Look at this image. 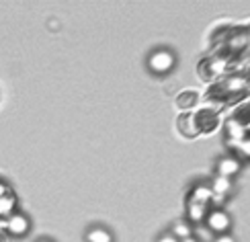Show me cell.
<instances>
[{"mask_svg": "<svg viewBox=\"0 0 250 242\" xmlns=\"http://www.w3.org/2000/svg\"><path fill=\"white\" fill-rule=\"evenodd\" d=\"M174 64H176L174 54H172V51H168V49H156V51H152L150 58H148V68L154 72V74H158V76L168 74V72L174 68Z\"/></svg>", "mask_w": 250, "mask_h": 242, "instance_id": "cell-1", "label": "cell"}, {"mask_svg": "<svg viewBox=\"0 0 250 242\" xmlns=\"http://www.w3.org/2000/svg\"><path fill=\"white\" fill-rule=\"evenodd\" d=\"M207 226H209V230H213V232L220 236V234H228L232 228V218L228 216V212H224V209H213V212H207V218H205Z\"/></svg>", "mask_w": 250, "mask_h": 242, "instance_id": "cell-2", "label": "cell"}, {"mask_svg": "<svg viewBox=\"0 0 250 242\" xmlns=\"http://www.w3.org/2000/svg\"><path fill=\"white\" fill-rule=\"evenodd\" d=\"M29 228H31L29 218L25 214H21V212L10 214L8 220H6V232L10 236H25L29 232Z\"/></svg>", "mask_w": 250, "mask_h": 242, "instance_id": "cell-3", "label": "cell"}, {"mask_svg": "<svg viewBox=\"0 0 250 242\" xmlns=\"http://www.w3.org/2000/svg\"><path fill=\"white\" fill-rule=\"evenodd\" d=\"M238 173H240V160H238V158H232V156H224V158L217 160V176L232 178Z\"/></svg>", "mask_w": 250, "mask_h": 242, "instance_id": "cell-4", "label": "cell"}, {"mask_svg": "<svg viewBox=\"0 0 250 242\" xmlns=\"http://www.w3.org/2000/svg\"><path fill=\"white\" fill-rule=\"evenodd\" d=\"M187 218H189V224L203 222L207 218V205L197 203V201H189V205H187Z\"/></svg>", "mask_w": 250, "mask_h": 242, "instance_id": "cell-5", "label": "cell"}, {"mask_svg": "<svg viewBox=\"0 0 250 242\" xmlns=\"http://www.w3.org/2000/svg\"><path fill=\"white\" fill-rule=\"evenodd\" d=\"M211 191H213V195L228 197V195L232 193V178L215 176V178H213V185H211Z\"/></svg>", "mask_w": 250, "mask_h": 242, "instance_id": "cell-6", "label": "cell"}, {"mask_svg": "<svg viewBox=\"0 0 250 242\" xmlns=\"http://www.w3.org/2000/svg\"><path fill=\"white\" fill-rule=\"evenodd\" d=\"M213 199V191L209 187H205V185H197L193 189V193H191V201H197V203H203L207 205Z\"/></svg>", "mask_w": 250, "mask_h": 242, "instance_id": "cell-7", "label": "cell"}, {"mask_svg": "<svg viewBox=\"0 0 250 242\" xmlns=\"http://www.w3.org/2000/svg\"><path fill=\"white\" fill-rule=\"evenodd\" d=\"M86 242H113V234L107 228H90L86 232Z\"/></svg>", "mask_w": 250, "mask_h": 242, "instance_id": "cell-8", "label": "cell"}, {"mask_svg": "<svg viewBox=\"0 0 250 242\" xmlns=\"http://www.w3.org/2000/svg\"><path fill=\"white\" fill-rule=\"evenodd\" d=\"M170 234H172L176 240H185V238L193 236V226H191L189 222H185V220H181V222H174Z\"/></svg>", "mask_w": 250, "mask_h": 242, "instance_id": "cell-9", "label": "cell"}, {"mask_svg": "<svg viewBox=\"0 0 250 242\" xmlns=\"http://www.w3.org/2000/svg\"><path fill=\"white\" fill-rule=\"evenodd\" d=\"M10 214H15V197L6 195L0 199V216H10Z\"/></svg>", "mask_w": 250, "mask_h": 242, "instance_id": "cell-10", "label": "cell"}, {"mask_svg": "<svg viewBox=\"0 0 250 242\" xmlns=\"http://www.w3.org/2000/svg\"><path fill=\"white\" fill-rule=\"evenodd\" d=\"M238 150H240L242 156L250 158V140H242V142H240V148H238Z\"/></svg>", "mask_w": 250, "mask_h": 242, "instance_id": "cell-11", "label": "cell"}, {"mask_svg": "<svg viewBox=\"0 0 250 242\" xmlns=\"http://www.w3.org/2000/svg\"><path fill=\"white\" fill-rule=\"evenodd\" d=\"M213 242H236V238L234 236H230V234H220Z\"/></svg>", "mask_w": 250, "mask_h": 242, "instance_id": "cell-12", "label": "cell"}, {"mask_svg": "<svg viewBox=\"0 0 250 242\" xmlns=\"http://www.w3.org/2000/svg\"><path fill=\"white\" fill-rule=\"evenodd\" d=\"M156 242H179V240H176L172 234H164V236H160V238L156 240Z\"/></svg>", "mask_w": 250, "mask_h": 242, "instance_id": "cell-13", "label": "cell"}, {"mask_svg": "<svg viewBox=\"0 0 250 242\" xmlns=\"http://www.w3.org/2000/svg\"><path fill=\"white\" fill-rule=\"evenodd\" d=\"M230 128H234V130H232V135H234V138H242V135H244V133L238 132V128H240V125H238V123H232Z\"/></svg>", "mask_w": 250, "mask_h": 242, "instance_id": "cell-14", "label": "cell"}, {"mask_svg": "<svg viewBox=\"0 0 250 242\" xmlns=\"http://www.w3.org/2000/svg\"><path fill=\"white\" fill-rule=\"evenodd\" d=\"M179 242H199V240H197L195 236H189V238H185V240H179Z\"/></svg>", "mask_w": 250, "mask_h": 242, "instance_id": "cell-15", "label": "cell"}, {"mask_svg": "<svg viewBox=\"0 0 250 242\" xmlns=\"http://www.w3.org/2000/svg\"><path fill=\"white\" fill-rule=\"evenodd\" d=\"M39 242H51V240H39Z\"/></svg>", "mask_w": 250, "mask_h": 242, "instance_id": "cell-16", "label": "cell"}]
</instances>
